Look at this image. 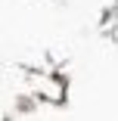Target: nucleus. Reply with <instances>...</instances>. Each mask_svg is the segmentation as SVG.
<instances>
[]
</instances>
